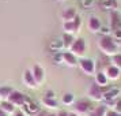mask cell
<instances>
[{
  "label": "cell",
  "instance_id": "6da1fadb",
  "mask_svg": "<svg viewBox=\"0 0 121 116\" xmlns=\"http://www.w3.org/2000/svg\"><path fill=\"white\" fill-rule=\"evenodd\" d=\"M99 49L106 56H116L120 52V45L116 38L110 37V36H104L99 40Z\"/></svg>",
  "mask_w": 121,
  "mask_h": 116
},
{
  "label": "cell",
  "instance_id": "7a4b0ae2",
  "mask_svg": "<svg viewBox=\"0 0 121 116\" xmlns=\"http://www.w3.org/2000/svg\"><path fill=\"white\" fill-rule=\"evenodd\" d=\"M69 52H72L76 57H82L84 56V52H86V41L83 38H75L73 44H72Z\"/></svg>",
  "mask_w": 121,
  "mask_h": 116
},
{
  "label": "cell",
  "instance_id": "3957f363",
  "mask_svg": "<svg viewBox=\"0 0 121 116\" xmlns=\"http://www.w3.org/2000/svg\"><path fill=\"white\" fill-rule=\"evenodd\" d=\"M79 67L86 75H94L95 74V63L93 59H86L83 57L79 60Z\"/></svg>",
  "mask_w": 121,
  "mask_h": 116
},
{
  "label": "cell",
  "instance_id": "277c9868",
  "mask_svg": "<svg viewBox=\"0 0 121 116\" xmlns=\"http://www.w3.org/2000/svg\"><path fill=\"white\" fill-rule=\"evenodd\" d=\"M80 26H82V21H80L79 17H76L71 22H63L64 33H67V34H73V33H76V32H79Z\"/></svg>",
  "mask_w": 121,
  "mask_h": 116
},
{
  "label": "cell",
  "instance_id": "5b68a950",
  "mask_svg": "<svg viewBox=\"0 0 121 116\" xmlns=\"http://www.w3.org/2000/svg\"><path fill=\"white\" fill-rule=\"evenodd\" d=\"M26 98H27V96L26 94L21 93V92H18V90H14L11 93V96L8 97V101L14 104L15 107H23L25 102H26Z\"/></svg>",
  "mask_w": 121,
  "mask_h": 116
},
{
  "label": "cell",
  "instance_id": "8992f818",
  "mask_svg": "<svg viewBox=\"0 0 121 116\" xmlns=\"http://www.w3.org/2000/svg\"><path fill=\"white\" fill-rule=\"evenodd\" d=\"M104 90L102 88L97 85V83L94 82L90 85V88H88V96H90V98L93 100H97V101H101V100H104Z\"/></svg>",
  "mask_w": 121,
  "mask_h": 116
},
{
  "label": "cell",
  "instance_id": "52a82bcc",
  "mask_svg": "<svg viewBox=\"0 0 121 116\" xmlns=\"http://www.w3.org/2000/svg\"><path fill=\"white\" fill-rule=\"evenodd\" d=\"M23 82H25V85L30 89H35L38 86V83L35 81V78H34L31 70H25V72H23Z\"/></svg>",
  "mask_w": 121,
  "mask_h": 116
},
{
  "label": "cell",
  "instance_id": "ba28073f",
  "mask_svg": "<svg viewBox=\"0 0 121 116\" xmlns=\"http://www.w3.org/2000/svg\"><path fill=\"white\" fill-rule=\"evenodd\" d=\"M90 108H91V104L88 102L87 100H79V101H76L73 104V109H75V112L78 115L79 113H87L90 111Z\"/></svg>",
  "mask_w": 121,
  "mask_h": 116
},
{
  "label": "cell",
  "instance_id": "9c48e42d",
  "mask_svg": "<svg viewBox=\"0 0 121 116\" xmlns=\"http://www.w3.org/2000/svg\"><path fill=\"white\" fill-rule=\"evenodd\" d=\"M63 63H65L67 66H69V67H76L79 64L78 57L72 52H69V51L63 52Z\"/></svg>",
  "mask_w": 121,
  "mask_h": 116
},
{
  "label": "cell",
  "instance_id": "30bf717a",
  "mask_svg": "<svg viewBox=\"0 0 121 116\" xmlns=\"http://www.w3.org/2000/svg\"><path fill=\"white\" fill-rule=\"evenodd\" d=\"M87 28L91 33H98L102 29V23H101V21L97 17H90L87 22Z\"/></svg>",
  "mask_w": 121,
  "mask_h": 116
},
{
  "label": "cell",
  "instance_id": "8fae6325",
  "mask_svg": "<svg viewBox=\"0 0 121 116\" xmlns=\"http://www.w3.org/2000/svg\"><path fill=\"white\" fill-rule=\"evenodd\" d=\"M106 77H108V79H110V81H117L118 78H120L121 75V70L118 68V67L113 66V64H110V66H108V68H106Z\"/></svg>",
  "mask_w": 121,
  "mask_h": 116
},
{
  "label": "cell",
  "instance_id": "7c38bea8",
  "mask_svg": "<svg viewBox=\"0 0 121 116\" xmlns=\"http://www.w3.org/2000/svg\"><path fill=\"white\" fill-rule=\"evenodd\" d=\"M23 109L26 111L29 115H34V116H35V115L39 112V111H41L38 105L35 104L34 101H31L29 97L26 98V102H25V105H23Z\"/></svg>",
  "mask_w": 121,
  "mask_h": 116
},
{
  "label": "cell",
  "instance_id": "4fadbf2b",
  "mask_svg": "<svg viewBox=\"0 0 121 116\" xmlns=\"http://www.w3.org/2000/svg\"><path fill=\"white\" fill-rule=\"evenodd\" d=\"M31 72H33V75L34 78H35V81H37V83L38 85H41V83L44 82V79H45V71H44V68L41 66H38V64H34L33 68H31Z\"/></svg>",
  "mask_w": 121,
  "mask_h": 116
},
{
  "label": "cell",
  "instance_id": "5bb4252c",
  "mask_svg": "<svg viewBox=\"0 0 121 116\" xmlns=\"http://www.w3.org/2000/svg\"><path fill=\"white\" fill-rule=\"evenodd\" d=\"M76 11H75V8H65L63 14H61V18H63V21L64 22H71L73 21L75 18H76Z\"/></svg>",
  "mask_w": 121,
  "mask_h": 116
},
{
  "label": "cell",
  "instance_id": "9a60e30c",
  "mask_svg": "<svg viewBox=\"0 0 121 116\" xmlns=\"http://www.w3.org/2000/svg\"><path fill=\"white\" fill-rule=\"evenodd\" d=\"M0 108H1L3 111H6L7 113H8V115H11V116L17 112V107H15L14 104H11L8 100H4V101H1V102H0Z\"/></svg>",
  "mask_w": 121,
  "mask_h": 116
},
{
  "label": "cell",
  "instance_id": "2e32d148",
  "mask_svg": "<svg viewBox=\"0 0 121 116\" xmlns=\"http://www.w3.org/2000/svg\"><path fill=\"white\" fill-rule=\"evenodd\" d=\"M108 77H106V74L105 72H102V71H99V72H97L95 74V83L97 85H99L101 88H105L106 85H108Z\"/></svg>",
  "mask_w": 121,
  "mask_h": 116
},
{
  "label": "cell",
  "instance_id": "e0dca14e",
  "mask_svg": "<svg viewBox=\"0 0 121 116\" xmlns=\"http://www.w3.org/2000/svg\"><path fill=\"white\" fill-rule=\"evenodd\" d=\"M73 41H75L73 34H67V33H64V36H63V44H64V48H65V49H71V46H72V44H73Z\"/></svg>",
  "mask_w": 121,
  "mask_h": 116
},
{
  "label": "cell",
  "instance_id": "ac0fdd59",
  "mask_svg": "<svg viewBox=\"0 0 121 116\" xmlns=\"http://www.w3.org/2000/svg\"><path fill=\"white\" fill-rule=\"evenodd\" d=\"M14 92V89L8 88V86H0V97L1 100H8V97L11 96V93Z\"/></svg>",
  "mask_w": 121,
  "mask_h": 116
},
{
  "label": "cell",
  "instance_id": "d6986e66",
  "mask_svg": "<svg viewBox=\"0 0 121 116\" xmlns=\"http://www.w3.org/2000/svg\"><path fill=\"white\" fill-rule=\"evenodd\" d=\"M118 94H120V90H118V89H112V90H109V92L104 93V100H106V101H112V100L116 98Z\"/></svg>",
  "mask_w": 121,
  "mask_h": 116
},
{
  "label": "cell",
  "instance_id": "ffe728a7",
  "mask_svg": "<svg viewBox=\"0 0 121 116\" xmlns=\"http://www.w3.org/2000/svg\"><path fill=\"white\" fill-rule=\"evenodd\" d=\"M42 104L45 105V107H48L49 109H56L57 108V101H56V98H46V97H44L42 98Z\"/></svg>",
  "mask_w": 121,
  "mask_h": 116
},
{
  "label": "cell",
  "instance_id": "44dd1931",
  "mask_svg": "<svg viewBox=\"0 0 121 116\" xmlns=\"http://www.w3.org/2000/svg\"><path fill=\"white\" fill-rule=\"evenodd\" d=\"M106 112H108L106 107H105V105H101V107H97V108L90 113V116H106Z\"/></svg>",
  "mask_w": 121,
  "mask_h": 116
},
{
  "label": "cell",
  "instance_id": "7402d4cb",
  "mask_svg": "<svg viewBox=\"0 0 121 116\" xmlns=\"http://www.w3.org/2000/svg\"><path fill=\"white\" fill-rule=\"evenodd\" d=\"M63 104L64 105H73L75 104V96L72 93H65L63 96Z\"/></svg>",
  "mask_w": 121,
  "mask_h": 116
},
{
  "label": "cell",
  "instance_id": "603a6c76",
  "mask_svg": "<svg viewBox=\"0 0 121 116\" xmlns=\"http://www.w3.org/2000/svg\"><path fill=\"white\" fill-rule=\"evenodd\" d=\"M50 48L52 49H55V52H59V49H61V48H64V44H63V40H55L52 44H50Z\"/></svg>",
  "mask_w": 121,
  "mask_h": 116
},
{
  "label": "cell",
  "instance_id": "cb8c5ba5",
  "mask_svg": "<svg viewBox=\"0 0 121 116\" xmlns=\"http://www.w3.org/2000/svg\"><path fill=\"white\" fill-rule=\"evenodd\" d=\"M112 61H113V66L118 67L121 70V53H117L116 56H113L112 57Z\"/></svg>",
  "mask_w": 121,
  "mask_h": 116
},
{
  "label": "cell",
  "instance_id": "d4e9b609",
  "mask_svg": "<svg viewBox=\"0 0 121 116\" xmlns=\"http://www.w3.org/2000/svg\"><path fill=\"white\" fill-rule=\"evenodd\" d=\"M104 4H105V7H113L114 8L116 6H117V3H116V0H104Z\"/></svg>",
  "mask_w": 121,
  "mask_h": 116
},
{
  "label": "cell",
  "instance_id": "484cf974",
  "mask_svg": "<svg viewBox=\"0 0 121 116\" xmlns=\"http://www.w3.org/2000/svg\"><path fill=\"white\" fill-rule=\"evenodd\" d=\"M114 111H116V112H118V113H121V98L116 100V102H114Z\"/></svg>",
  "mask_w": 121,
  "mask_h": 116
},
{
  "label": "cell",
  "instance_id": "4316f807",
  "mask_svg": "<svg viewBox=\"0 0 121 116\" xmlns=\"http://www.w3.org/2000/svg\"><path fill=\"white\" fill-rule=\"evenodd\" d=\"M46 98H55V92H52V90H48V92H45V96Z\"/></svg>",
  "mask_w": 121,
  "mask_h": 116
},
{
  "label": "cell",
  "instance_id": "83f0119b",
  "mask_svg": "<svg viewBox=\"0 0 121 116\" xmlns=\"http://www.w3.org/2000/svg\"><path fill=\"white\" fill-rule=\"evenodd\" d=\"M106 116H121V113L116 112L114 109H112V111H108V112H106Z\"/></svg>",
  "mask_w": 121,
  "mask_h": 116
},
{
  "label": "cell",
  "instance_id": "f1b7e54d",
  "mask_svg": "<svg viewBox=\"0 0 121 116\" xmlns=\"http://www.w3.org/2000/svg\"><path fill=\"white\" fill-rule=\"evenodd\" d=\"M101 32L104 33V36H109V34H110V29H109V28H105V26H102Z\"/></svg>",
  "mask_w": 121,
  "mask_h": 116
},
{
  "label": "cell",
  "instance_id": "f546056e",
  "mask_svg": "<svg viewBox=\"0 0 121 116\" xmlns=\"http://www.w3.org/2000/svg\"><path fill=\"white\" fill-rule=\"evenodd\" d=\"M93 4V0H83V6L84 7H90Z\"/></svg>",
  "mask_w": 121,
  "mask_h": 116
},
{
  "label": "cell",
  "instance_id": "4dcf8cb0",
  "mask_svg": "<svg viewBox=\"0 0 121 116\" xmlns=\"http://www.w3.org/2000/svg\"><path fill=\"white\" fill-rule=\"evenodd\" d=\"M57 116H69V112H67V111H60Z\"/></svg>",
  "mask_w": 121,
  "mask_h": 116
},
{
  "label": "cell",
  "instance_id": "1f68e13d",
  "mask_svg": "<svg viewBox=\"0 0 121 116\" xmlns=\"http://www.w3.org/2000/svg\"><path fill=\"white\" fill-rule=\"evenodd\" d=\"M48 113H49V112H46V111H39V112H38L35 116H46Z\"/></svg>",
  "mask_w": 121,
  "mask_h": 116
},
{
  "label": "cell",
  "instance_id": "d6a6232c",
  "mask_svg": "<svg viewBox=\"0 0 121 116\" xmlns=\"http://www.w3.org/2000/svg\"><path fill=\"white\" fill-rule=\"evenodd\" d=\"M12 116H26V113H23L22 111H17V112H15Z\"/></svg>",
  "mask_w": 121,
  "mask_h": 116
},
{
  "label": "cell",
  "instance_id": "836d02e7",
  "mask_svg": "<svg viewBox=\"0 0 121 116\" xmlns=\"http://www.w3.org/2000/svg\"><path fill=\"white\" fill-rule=\"evenodd\" d=\"M0 116H11V115H8L6 111H3L1 108H0Z\"/></svg>",
  "mask_w": 121,
  "mask_h": 116
},
{
  "label": "cell",
  "instance_id": "e575fe53",
  "mask_svg": "<svg viewBox=\"0 0 121 116\" xmlns=\"http://www.w3.org/2000/svg\"><path fill=\"white\" fill-rule=\"evenodd\" d=\"M69 116H79L76 112H69Z\"/></svg>",
  "mask_w": 121,
  "mask_h": 116
},
{
  "label": "cell",
  "instance_id": "d590c367",
  "mask_svg": "<svg viewBox=\"0 0 121 116\" xmlns=\"http://www.w3.org/2000/svg\"><path fill=\"white\" fill-rule=\"evenodd\" d=\"M46 116H57V113H48Z\"/></svg>",
  "mask_w": 121,
  "mask_h": 116
},
{
  "label": "cell",
  "instance_id": "8d00e7d4",
  "mask_svg": "<svg viewBox=\"0 0 121 116\" xmlns=\"http://www.w3.org/2000/svg\"><path fill=\"white\" fill-rule=\"evenodd\" d=\"M1 101H3V100H1V97H0V102H1Z\"/></svg>",
  "mask_w": 121,
  "mask_h": 116
}]
</instances>
